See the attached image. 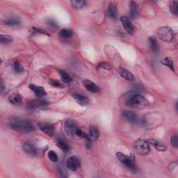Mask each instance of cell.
Segmentation results:
<instances>
[{
  "label": "cell",
  "instance_id": "27",
  "mask_svg": "<svg viewBox=\"0 0 178 178\" xmlns=\"http://www.w3.org/2000/svg\"><path fill=\"white\" fill-rule=\"evenodd\" d=\"M170 11L175 15L178 13V2L176 1H172L170 4Z\"/></svg>",
  "mask_w": 178,
  "mask_h": 178
},
{
  "label": "cell",
  "instance_id": "13",
  "mask_svg": "<svg viewBox=\"0 0 178 178\" xmlns=\"http://www.w3.org/2000/svg\"><path fill=\"white\" fill-rule=\"evenodd\" d=\"M118 72L121 77H122L123 79H125V80H128L129 81H132L134 80V75L132 74V73L128 71V70H126L123 67H119L118 69Z\"/></svg>",
  "mask_w": 178,
  "mask_h": 178
},
{
  "label": "cell",
  "instance_id": "11",
  "mask_svg": "<svg viewBox=\"0 0 178 178\" xmlns=\"http://www.w3.org/2000/svg\"><path fill=\"white\" fill-rule=\"evenodd\" d=\"M82 84L86 89L88 90L90 92L96 93L100 91V88H99L94 82H93L92 81L89 80H84L82 81Z\"/></svg>",
  "mask_w": 178,
  "mask_h": 178
},
{
  "label": "cell",
  "instance_id": "12",
  "mask_svg": "<svg viewBox=\"0 0 178 178\" xmlns=\"http://www.w3.org/2000/svg\"><path fill=\"white\" fill-rule=\"evenodd\" d=\"M72 97L75 99V100L81 106H86L89 104V98L85 95L80 94V93H74L72 95Z\"/></svg>",
  "mask_w": 178,
  "mask_h": 178
},
{
  "label": "cell",
  "instance_id": "6",
  "mask_svg": "<svg viewBox=\"0 0 178 178\" xmlns=\"http://www.w3.org/2000/svg\"><path fill=\"white\" fill-rule=\"evenodd\" d=\"M77 128V124L76 121L74 120H67L65 123L64 125V129L65 132H66V134L68 136H73L75 134L76 129Z\"/></svg>",
  "mask_w": 178,
  "mask_h": 178
},
{
  "label": "cell",
  "instance_id": "20",
  "mask_svg": "<svg viewBox=\"0 0 178 178\" xmlns=\"http://www.w3.org/2000/svg\"><path fill=\"white\" fill-rule=\"evenodd\" d=\"M149 45L151 50L154 53L159 52V45H158L157 41L154 37H150L149 39Z\"/></svg>",
  "mask_w": 178,
  "mask_h": 178
},
{
  "label": "cell",
  "instance_id": "33",
  "mask_svg": "<svg viewBox=\"0 0 178 178\" xmlns=\"http://www.w3.org/2000/svg\"><path fill=\"white\" fill-rule=\"evenodd\" d=\"M50 83L51 85L54 87H56V88H62V87H63V84H62L60 81H59L57 80H51L50 81Z\"/></svg>",
  "mask_w": 178,
  "mask_h": 178
},
{
  "label": "cell",
  "instance_id": "21",
  "mask_svg": "<svg viewBox=\"0 0 178 178\" xmlns=\"http://www.w3.org/2000/svg\"><path fill=\"white\" fill-rule=\"evenodd\" d=\"M99 135H100V132H99L98 129L97 128V127L95 126H92L90 127V131H89V136L91 138L92 140H97Z\"/></svg>",
  "mask_w": 178,
  "mask_h": 178
},
{
  "label": "cell",
  "instance_id": "19",
  "mask_svg": "<svg viewBox=\"0 0 178 178\" xmlns=\"http://www.w3.org/2000/svg\"><path fill=\"white\" fill-rule=\"evenodd\" d=\"M149 143L151 144V145L154 147V148L157 150L158 151H165L166 150V146L163 145V143H160L159 141L151 139L149 141Z\"/></svg>",
  "mask_w": 178,
  "mask_h": 178
},
{
  "label": "cell",
  "instance_id": "5",
  "mask_svg": "<svg viewBox=\"0 0 178 178\" xmlns=\"http://www.w3.org/2000/svg\"><path fill=\"white\" fill-rule=\"evenodd\" d=\"M116 157L127 168L131 169L132 171H134L135 163L133 157H129L128 155L121 153V152H118V153H116Z\"/></svg>",
  "mask_w": 178,
  "mask_h": 178
},
{
  "label": "cell",
  "instance_id": "24",
  "mask_svg": "<svg viewBox=\"0 0 178 178\" xmlns=\"http://www.w3.org/2000/svg\"><path fill=\"white\" fill-rule=\"evenodd\" d=\"M57 146L61 150H63L65 152H67L70 150L69 145L63 140L57 141Z\"/></svg>",
  "mask_w": 178,
  "mask_h": 178
},
{
  "label": "cell",
  "instance_id": "26",
  "mask_svg": "<svg viewBox=\"0 0 178 178\" xmlns=\"http://www.w3.org/2000/svg\"><path fill=\"white\" fill-rule=\"evenodd\" d=\"M163 63L166 66L168 67L171 70H173V72H175V69H174V64H173V59L170 57H167L163 59Z\"/></svg>",
  "mask_w": 178,
  "mask_h": 178
},
{
  "label": "cell",
  "instance_id": "2",
  "mask_svg": "<svg viewBox=\"0 0 178 178\" xmlns=\"http://www.w3.org/2000/svg\"><path fill=\"white\" fill-rule=\"evenodd\" d=\"M126 105L132 108H143L148 104V102L143 96L134 94L126 100Z\"/></svg>",
  "mask_w": 178,
  "mask_h": 178
},
{
  "label": "cell",
  "instance_id": "28",
  "mask_svg": "<svg viewBox=\"0 0 178 178\" xmlns=\"http://www.w3.org/2000/svg\"><path fill=\"white\" fill-rule=\"evenodd\" d=\"M20 23V20L15 18H9L5 21V24L8 25V26H16V25H18Z\"/></svg>",
  "mask_w": 178,
  "mask_h": 178
},
{
  "label": "cell",
  "instance_id": "17",
  "mask_svg": "<svg viewBox=\"0 0 178 178\" xmlns=\"http://www.w3.org/2000/svg\"><path fill=\"white\" fill-rule=\"evenodd\" d=\"M130 17L132 19H136L139 15V9H138V4L135 2H130Z\"/></svg>",
  "mask_w": 178,
  "mask_h": 178
},
{
  "label": "cell",
  "instance_id": "22",
  "mask_svg": "<svg viewBox=\"0 0 178 178\" xmlns=\"http://www.w3.org/2000/svg\"><path fill=\"white\" fill-rule=\"evenodd\" d=\"M71 5L75 9H81L86 7V2L85 1H71Z\"/></svg>",
  "mask_w": 178,
  "mask_h": 178
},
{
  "label": "cell",
  "instance_id": "36",
  "mask_svg": "<svg viewBox=\"0 0 178 178\" xmlns=\"http://www.w3.org/2000/svg\"><path fill=\"white\" fill-rule=\"evenodd\" d=\"M47 24H48V26L50 27H57V24H56V22L54 20L52 19H48L47 20Z\"/></svg>",
  "mask_w": 178,
  "mask_h": 178
},
{
  "label": "cell",
  "instance_id": "31",
  "mask_svg": "<svg viewBox=\"0 0 178 178\" xmlns=\"http://www.w3.org/2000/svg\"><path fill=\"white\" fill-rule=\"evenodd\" d=\"M59 75H60L62 80H63L65 82L70 83V81H72V79L70 77V75L66 72L63 71V70H60V71H59Z\"/></svg>",
  "mask_w": 178,
  "mask_h": 178
},
{
  "label": "cell",
  "instance_id": "7",
  "mask_svg": "<svg viewBox=\"0 0 178 178\" xmlns=\"http://www.w3.org/2000/svg\"><path fill=\"white\" fill-rule=\"evenodd\" d=\"M120 21L122 22L126 32L129 35H133L135 32V27L131 22L130 19L126 16H123L120 18Z\"/></svg>",
  "mask_w": 178,
  "mask_h": 178
},
{
  "label": "cell",
  "instance_id": "35",
  "mask_svg": "<svg viewBox=\"0 0 178 178\" xmlns=\"http://www.w3.org/2000/svg\"><path fill=\"white\" fill-rule=\"evenodd\" d=\"M32 32L33 33H41V34H45V35H49L48 33L45 32V31L42 30L41 29H38V28H36V27H32Z\"/></svg>",
  "mask_w": 178,
  "mask_h": 178
},
{
  "label": "cell",
  "instance_id": "37",
  "mask_svg": "<svg viewBox=\"0 0 178 178\" xmlns=\"http://www.w3.org/2000/svg\"><path fill=\"white\" fill-rule=\"evenodd\" d=\"M98 67H100V68H103L104 70H111V66L106 63H102L99 65Z\"/></svg>",
  "mask_w": 178,
  "mask_h": 178
},
{
  "label": "cell",
  "instance_id": "32",
  "mask_svg": "<svg viewBox=\"0 0 178 178\" xmlns=\"http://www.w3.org/2000/svg\"><path fill=\"white\" fill-rule=\"evenodd\" d=\"M13 41V38L11 36H7V35H1L0 38V42L2 44H8Z\"/></svg>",
  "mask_w": 178,
  "mask_h": 178
},
{
  "label": "cell",
  "instance_id": "14",
  "mask_svg": "<svg viewBox=\"0 0 178 178\" xmlns=\"http://www.w3.org/2000/svg\"><path fill=\"white\" fill-rule=\"evenodd\" d=\"M122 115L124 118H125L126 120L130 121V122L136 123L138 120L137 115L134 112L132 111H128V110L123 111Z\"/></svg>",
  "mask_w": 178,
  "mask_h": 178
},
{
  "label": "cell",
  "instance_id": "23",
  "mask_svg": "<svg viewBox=\"0 0 178 178\" xmlns=\"http://www.w3.org/2000/svg\"><path fill=\"white\" fill-rule=\"evenodd\" d=\"M72 35V31L68 29H61L59 32V36L62 38H70Z\"/></svg>",
  "mask_w": 178,
  "mask_h": 178
},
{
  "label": "cell",
  "instance_id": "4",
  "mask_svg": "<svg viewBox=\"0 0 178 178\" xmlns=\"http://www.w3.org/2000/svg\"><path fill=\"white\" fill-rule=\"evenodd\" d=\"M134 148L138 154L146 155L150 152L149 143L143 139H138L134 142Z\"/></svg>",
  "mask_w": 178,
  "mask_h": 178
},
{
  "label": "cell",
  "instance_id": "25",
  "mask_svg": "<svg viewBox=\"0 0 178 178\" xmlns=\"http://www.w3.org/2000/svg\"><path fill=\"white\" fill-rule=\"evenodd\" d=\"M33 102H34L36 108V107H38V108H40V109H45L48 106L47 102L44 100H37L33 101Z\"/></svg>",
  "mask_w": 178,
  "mask_h": 178
},
{
  "label": "cell",
  "instance_id": "18",
  "mask_svg": "<svg viewBox=\"0 0 178 178\" xmlns=\"http://www.w3.org/2000/svg\"><path fill=\"white\" fill-rule=\"evenodd\" d=\"M8 101H9L11 104H13V105H20L22 104V98L18 93H15V94H13L9 96Z\"/></svg>",
  "mask_w": 178,
  "mask_h": 178
},
{
  "label": "cell",
  "instance_id": "3",
  "mask_svg": "<svg viewBox=\"0 0 178 178\" xmlns=\"http://www.w3.org/2000/svg\"><path fill=\"white\" fill-rule=\"evenodd\" d=\"M159 38L165 42H172L175 38V33L171 28L168 27H162L157 32Z\"/></svg>",
  "mask_w": 178,
  "mask_h": 178
},
{
  "label": "cell",
  "instance_id": "1",
  "mask_svg": "<svg viewBox=\"0 0 178 178\" xmlns=\"http://www.w3.org/2000/svg\"><path fill=\"white\" fill-rule=\"evenodd\" d=\"M10 128L22 134H28L33 131V126L29 121L20 118H11L8 122Z\"/></svg>",
  "mask_w": 178,
  "mask_h": 178
},
{
  "label": "cell",
  "instance_id": "8",
  "mask_svg": "<svg viewBox=\"0 0 178 178\" xmlns=\"http://www.w3.org/2000/svg\"><path fill=\"white\" fill-rule=\"evenodd\" d=\"M80 162L77 157L72 156L69 157L67 160V167L70 171H75L77 168H80Z\"/></svg>",
  "mask_w": 178,
  "mask_h": 178
},
{
  "label": "cell",
  "instance_id": "10",
  "mask_svg": "<svg viewBox=\"0 0 178 178\" xmlns=\"http://www.w3.org/2000/svg\"><path fill=\"white\" fill-rule=\"evenodd\" d=\"M22 149L23 150L26 152L27 154H29L31 155H36L38 153V150L34 144L32 142L27 141V142L24 143L22 145Z\"/></svg>",
  "mask_w": 178,
  "mask_h": 178
},
{
  "label": "cell",
  "instance_id": "9",
  "mask_svg": "<svg viewBox=\"0 0 178 178\" xmlns=\"http://www.w3.org/2000/svg\"><path fill=\"white\" fill-rule=\"evenodd\" d=\"M38 127L42 132H44L45 134H46L47 136H50V137H52L55 133L54 128L53 125H51V124L46 123H41L38 124Z\"/></svg>",
  "mask_w": 178,
  "mask_h": 178
},
{
  "label": "cell",
  "instance_id": "15",
  "mask_svg": "<svg viewBox=\"0 0 178 178\" xmlns=\"http://www.w3.org/2000/svg\"><path fill=\"white\" fill-rule=\"evenodd\" d=\"M29 89L32 90L33 92H34L36 96H38L39 98L43 97L44 95H47V93L45 91V89L41 86H38L36 85H33V84H30Z\"/></svg>",
  "mask_w": 178,
  "mask_h": 178
},
{
  "label": "cell",
  "instance_id": "16",
  "mask_svg": "<svg viewBox=\"0 0 178 178\" xmlns=\"http://www.w3.org/2000/svg\"><path fill=\"white\" fill-rule=\"evenodd\" d=\"M107 15H108L110 18L111 19H115L118 15L117 12V7L116 5L114 4V3H110L109 4L108 8H107Z\"/></svg>",
  "mask_w": 178,
  "mask_h": 178
},
{
  "label": "cell",
  "instance_id": "34",
  "mask_svg": "<svg viewBox=\"0 0 178 178\" xmlns=\"http://www.w3.org/2000/svg\"><path fill=\"white\" fill-rule=\"evenodd\" d=\"M171 143L172 144V145L175 148H177L178 147V138L177 135H174L171 138Z\"/></svg>",
  "mask_w": 178,
  "mask_h": 178
},
{
  "label": "cell",
  "instance_id": "38",
  "mask_svg": "<svg viewBox=\"0 0 178 178\" xmlns=\"http://www.w3.org/2000/svg\"><path fill=\"white\" fill-rule=\"evenodd\" d=\"M5 90V87L4 86V83H3V81L2 80L1 81V91L2 93H3V91Z\"/></svg>",
  "mask_w": 178,
  "mask_h": 178
},
{
  "label": "cell",
  "instance_id": "29",
  "mask_svg": "<svg viewBox=\"0 0 178 178\" xmlns=\"http://www.w3.org/2000/svg\"><path fill=\"white\" fill-rule=\"evenodd\" d=\"M48 158H49L51 162H52L54 163L57 162L59 160L57 154H56V152L53 150H50L49 152H48Z\"/></svg>",
  "mask_w": 178,
  "mask_h": 178
},
{
  "label": "cell",
  "instance_id": "30",
  "mask_svg": "<svg viewBox=\"0 0 178 178\" xmlns=\"http://www.w3.org/2000/svg\"><path fill=\"white\" fill-rule=\"evenodd\" d=\"M13 70H14V71H15V72L18 73V74H21V73L24 72L23 67H22L20 65V63L17 61L15 62V63H14Z\"/></svg>",
  "mask_w": 178,
  "mask_h": 178
}]
</instances>
